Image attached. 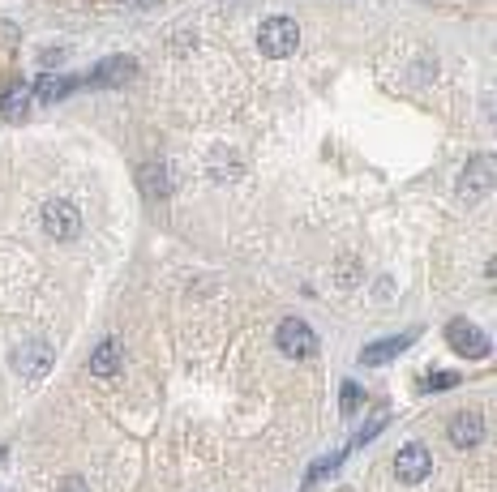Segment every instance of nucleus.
<instances>
[{
  "label": "nucleus",
  "mask_w": 497,
  "mask_h": 492,
  "mask_svg": "<svg viewBox=\"0 0 497 492\" xmlns=\"http://www.w3.org/2000/svg\"><path fill=\"white\" fill-rule=\"evenodd\" d=\"M381 428H386V411H378V415H373V420H369L365 428H361V432H356V445H365V441H373V437H378Z\"/></svg>",
  "instance_id": "nucleus-16"
},
{
  "label": "nucleus",
  "mask_w": 497,
  "mask_h": 492,
  "mask_svg": "<svg viewBox=\"0 0 497 492\" xmlns=\"http://www.w3.org/2000/svg\"><path fill=\"white\" fill-rule=\"evenodd\" d=\"M73 90H78V78H65V73H61V78L43 73V78H39V82L31 86V95H34V98H43V103H56V98L73 95Z\"/></svg>",
  "instance_id": "nucleus-11"
},
{
  "label": "nucleus",
  "mask_w": 497,
  "mask_h": 492,
  "mask_svg": "<svg viewBox=\"0 0 497 492\" xmlns=\"http://www.w3.org/2000/svg\"><path fill=\"white\" fill-rule=\"evenodd\" d=\"M31 86H9L5 95H0V116L5 120H22V116L31 112Z\"/></svg>",
  "instance_id": "nucleus-12"
},
{
  "label": "nucleus",
  "mask_w": 497,
  "mask_h": 492,
  "mask_svg": "<svg viewBox=\"0 0 497 492\" xmlns=\"http://www.w3.org/2000/svg\"><path fill=\"white\" fill-rule=\"evenodd\" d=\"M433 471V454L425 450L420 441H408L403 450L395 454V476L399 484H420V479Z\"/></svg>",
  "instance_id": "nucleus-4"
},
{
  "label": "nucleus",
  "mask_w": 497,
  "mask_h": 492,
  "mask_svg": "<svg viewBox=\"0 0 497 492\" xmlns=\"http://www.w3.org/2000/svg\"><path fill=\"white\" fill-rule=\"evenodd\" d=\"M446 343L464 356V360H484L489 356V339H484L481 326H472L467 317H455L446 326Z\"/></svg>",
  "instance_id": "nucleus-3"
},
{
  "label": "nucleus",
  "mask_w": 497,
  "mask_h": 492,
  "mask_svg": "<svg viewBox=\"0 0 497 492\" xmlns=\"http://www.w3.org/2000/svg\"><path fill=\"white\" fill-rule=\"evenodd\" d=\"M459 385V373H429V377L420 381V390L433 394V390H455Z\"/></svg>",
  "instance_id": "nucleus-14"
},
{
  "label": "nucleus",
  "mask_w": 497,
  "mask_h": 492,
  "mask_svg": "<svg viewBox=\"0 0 497 492\" xmlns=\"http://www.w3.org/2000/svg\"><path fill=\"white\" fill-rule=\"evenodd\" d=\"M43 231L56 236V240H73L82 231V214L73 210L69 201H48L43 206Z\"/></svg>",
  "instance_id": "nucleus-5"
},
{
  "label": "nucleus",
  "mask_w": 497,
  "mask_h": 492,
  "mask_svg": "<svg viewBox=\"0 0 497 492\" xmlns=\"http://www.w3.org/2000/svg\"><path fill=\"white\" fill-rule=\"evenodd\" d=\"M125 5H129V9H155L159 0H125Z\"/></svg>",
  "instance_id": "nucleus-18"
},
{
  "label": "nucleus",
  "mask_w": 497,
  "mask_h": 492,
  "mask_svg": "<svg viewBox=\"0 0 497 492\" xmlns=\"http://www.w3.org/2000/svg\"><path fill=\"white\" fill-rule=\"evenodd\" d=\"M17 373H26V377H43L48 373V364H52V347L48 343H26V347H17Z\"/></svg>",
  "instance_id": "nucleus-10"
},
{
  "label": "nucleus",
  "mask_w": 497,
  "mask_h": 492,
  "mask_svg": "<svg viewBox=\"0 0 497 492\" xmlns=\"http://www.w3.org/2000/svg\"><path fill=\"white\" fill-rule=\"evenodd\" d=\"M61 492H86V479H78V476L61 479Z\"/></svg>",
  "instance_id": "nucleus-17"
},
{
  "label": "nucleus",
  "mask_w": 497,
  "mask_h": 492,
  "mask_svg": "<svg viewBox=\"0 0 497 492\" xmlns=\"http://www.w3.org/2000/svg\"><path fill=\"white\" fill-rule=\"evenodd\" d=\"M493 184H497L493 154H476V159L464 167V176H459V189H464V193H476V197H484Z\"/></svg>",
  "instance_id": "nucleus-6"
},
{
  "label": "nucleus",
  "mask_w": 497,
  "mask_h": 492,
  "mask_svg": "<svg viewBox=\"0 0 497 492\" xmlns=\"http://www.w3.org/2000/svg\"><path fill=\"white\" fill-rule=\"evenodd\" d=\"M117 368H120V347L108 339V343L95 347V356H90V373H95V377H112Z\"/></svg>",
  "instance_id": "nucleus-13"
},
{
  "label": "nucleus",
  "mask_w": 497,
  "mask_h": 492,
  "mask_svg": "<svg viewBox=\"0 0 497 492\" xmlns=\"http://www.w3.org/2000/svg\"><path fill=\"white\" fill-rule=\"evenodd\" d=\"M137 78V65H133L129 56H112V60H99V65L90 69V82L95 86H125Z\"/></svg>",
  "instance_id": "nucleus-9"
},
{
  "label": "nucleus",
  "mask_w": 497,
  "mask_h": 492,
  "mask_svg": "<svg viewBox=\"0 0 497 492\" xmlns=\"http://www.w3.org/2000/svg\"><path fill=\"white\" fill-rule=\"evenodd\" d=\"M258 48L270 56V60H283L300 48V26L292 17H266L262 31H258Z\"/></svg>",
  "instance_id": "nucleus-1"
},
{
  "label": "nucleus",
  "mask_w": 497,
  "mask_h": 492,
  "mask_svg": "<svg viewBox=\"0 0 497 492\" xmlns=\"http://www.w3.org/2000/svg\"><path fill=\"white\" fill-rule=\"evenodd\" d=\"M361 398H365L361 385H356V381H343V420H352V415L361 411Z\"/></svg>",
  "instance_id": "nucleus-15"
},
{
  "label": "nucleus",
  "mask_w": 497,
  "mask_h": 492,
  "mask_svg": "<svg viewBox=\"0 0 497 492\" xmlns=\"http://www.w3.org/2000/svg\"><path fill=\"white\" fill-rule=\"evenodd\" d=\"M481 437H484L481 411H459V415L450 420V445H455V450H472V445H481Z\"/></svg>",
  "instance_id": "nucleus-7"
},
{
  "label": "nucleus",
  "mask_w": 497,
  "mask_h": 492,
  "mask_svg": "<svg viewBox=\"0 0 497 492\" xmlns=\"http://www.w3.org/2000/svg\"><path fill=\"white\" fill-rule=\"evenodd\" d=\"M275 343H279V351L287 356V360H314L317 351V334L300 317H287V321H279V334H275Z\"/></svg>",
  "instance_id": "nucleus-2"
},
{
  "label": "nucleus",
  "mask_w": 497,
  "mask_h": 492,
  "mask_svg": "<svg viewBox=\"0 0 497 492\" xmlns=\"http://www.w3.org/2000/svg\"><path fill=\"white\" fill-rule=\"evenodd\" d=\"M416 343V330H408V334H390V339H378V343H369L365 351H361V364H386L395 360V356H403L408 347Z\"/></svg>",
  "instance_id": "nucleus-8"
}]
</instances>
